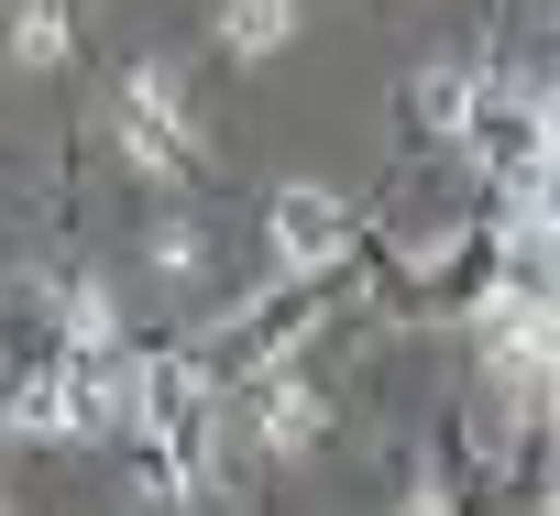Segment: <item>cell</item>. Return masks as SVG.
<instances>
[{
    "label": "cell",
    "mask_w": 560,
    "mask_h": 516,
    "mask_svg": "<svg viewBox=\"0 0 560 516\" xmlns=\"http://www.w3.org/2000/svg\"><path fill=\"white\" fill-rule=\"evenodd\" d=\"M330 242H341V209L330 198H287V209H275V253H287V265H319Z\"/></svg>",
    "instance_id": "cell-2"
},
{
    "label": "cell",
    "mask_w": 560,
    "mask_h": 516,
    "mask_svg": "<svg viewBox=\"0 0 560 516\" xmlns=\"http://www.w3.org/2000/svg\"><path fill=\"white\" fill-rule=\"evenodd\" d=\"M407 516H440V494H418V505H407Z\"/></svg>",
    "instance_id": "cell-3"
},
{
    "label": "cell",
    "mask_w": 560,
    "mask_h": 516,
    "mask_svg": "<svg viewBox=\"0 0 560 516\" xmlns=\"http://www.w3.org/2000/svg\"><path fill=\"white\" fill-rule=\"evenodd\" d=\"M287 34H298V0H231V12H220V45L231 56H275Z\"/></svg>",
    "instance_id": "cell-1"
}]
</instances>
